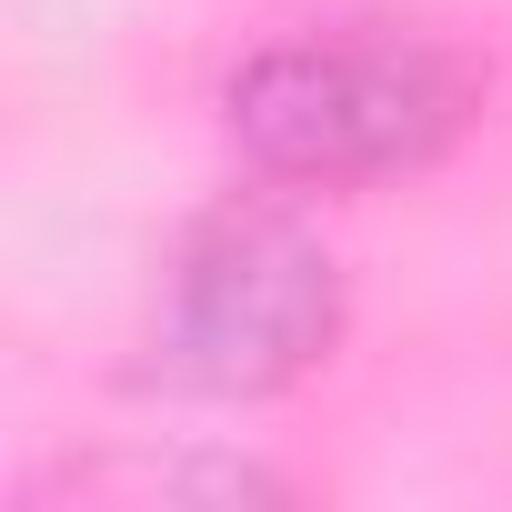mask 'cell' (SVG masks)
Listing matches in <instances>:
<instances>
[{
    "mask_svg": "<svg viewBox=\"0 0 512 512\" xmlns=\"http://www.w3.org/2000/svg\"><path fill=\"white\" fill-rule=\"evenodd\" d=\"M472 111V71L432 51L422 31H312L251 51L221 91V121L241 161H262L272 181H392L422 171Z\"/></svg>",
    "mask_w": 512,
    "mask_h": 512,
    "instance_id": "obj_1",
    "label": "cell"
},
{
    "mask_svg": "<svg viewBox=\"0 0 512 512\" xmlns=\"http://www.w3.org/2000/svg\"><path fill=\"white\" fill-rule=\"evenodd\" d=\"M342 332V272L292 211H221L181 241L161 292V382L211 402H262L302 382Z\"/></svg>",
    "mask_w": 512,
    "mask_h": 512,
    "instance_id": "obj_2",
    "label": "cell"
}]
</instances>
